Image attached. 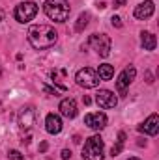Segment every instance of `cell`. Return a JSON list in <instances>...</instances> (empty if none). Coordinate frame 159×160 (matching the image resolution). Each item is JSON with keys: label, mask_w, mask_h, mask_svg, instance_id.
<instances>
[{"label": "cell", "mask_w": 159, "mask_h": 160, "mask_svg": "<svg viewBox=\"0 0 159 160\" xmlns=\"http://www.w3.org/2000/svg\"><path fill=\"white\" fill-rule=\"evenodd\" d=\"M28 41L34 48L43 50V48H51L58 41V34L49 24H34L28 30Z\"/></svg>", "instance_id": "cell-1"}, {"label": "cell", "mask_w": 159, "mask_h": 160, "mask_svg": "<svg viewBox=\"0 0 159 160\" xmlns=\"http://www.w3.org/2000/svg\"><path fill=\"white\" fill-rule=\"evenodd\" d=\"M43 11L51 21L56 22H66L69 19L71 8L68 4V0H45L43 4Z\"/></svg>", "instance_id": "cell-2"}, {"label": "cell", "mask_w": 159, "mask_h": 160, "mask_svg": "<svg viewBox=\"0 0 159 160\" xmlns=\"http://www.w3.org/2000/svg\"><path fill=\"white\" fill-rule=\"evenodd\" d=\"M103 149H105L103 138L97 134L90 136L82 147V160H103Z\"/></svg>", "instance_id": "cell-3"}, {"label": "cell", "mask_w": 159, "mask_h": 160, "mask_svg": "<svg viewBox=\"0 0 159 160\" xmlns=\"http://www.w3.org/2000/svg\"><path fill=\"white\" fill-rule=\"evenodd\" d=\"M90 47L101 56V58H107L109 54H111V38L107 36V34H94V36H90Z\"/></svg>", "instance_id": "cell-4"}, {"label": "cell", "mask_w": 159, "mask_h": 160, "mask_svg": "<svg viewBox=\"0 0 159 160\" xmlns=\"http://www.w3.org/2000/svg\"><path fill=\"white\" fill-rule=\"evenodd\" d=\"M36 15H38V4L34 2H21L13 11V17L19 22H30Z\"/></svg>", "instance_id": "cell-5"}, {"label": "cell", "mask_w": 159, "mask_h": 160, "mask_svg": "<svg viewBox=\"0 0 159 160\" xmlns=\"http://www.w3.org/2000/svg\"><path fill=\"white\" fill-rule=\"evenodd\" d=\"M75 80H77V84H79L80 88H86V89H92V88H97L99 86V77H97V73L94 71V69H90V67H84V69H80L79 73L75 75Z\"/></svg>", "instance_id": "cell-6"}, {"label": "cell", "mask_w": 159, "mask_h": 160, "mask_svg": "<svg viewBox=\"0 0 159 160\" xmlns=\"http://www.w3.org/2000/svg\"><path fill=\"white\" fill-rule=\"evenodd\" d=\"M96 102H97L99 108L109 110V108H114V106L118 104V99H116V95H114L112 91H109V89H99V91L96 93Z\"/></svg>", "instance_id": "cell-7"}, {"label": "cell", "mask_w": 159, "mask_h": 160, "mask_svg": "<svg viewBox=\"0 0 159 160\" xmlns=\"http://www.w3.org/2000/svg\"><path fill=\"white\" fill-rule=\"evenodd\" d=\"M135 75H137V71H135V67H133V65L125 67V69L120 73L118 80H116V88H118L120 95H125V89H127V88H129V84L135 80Z\"/></svg>", "instance_id": "cell-8"}, {"label": "cell", "mask_w": 159, "mask_h": 160, "mask_svg": "<svg viewBox=\"0 0 159 160\" xmlns=\"http://www.w3.org/2000/svg\"><path fill=\"white\" fill-rule=\"evenodd\" d=\"M84 123L92 130H101L107 125V116L103 112H92V114H86L84 116Z\"/></svg>", "instance_id": "cell-9"}, {"label": "cell", "mask_w": 159, "mask_h": 160, "mask_svg": "<svg viewBox=\"0 0 159 160\" xmlns=\"http://www.w3.org/2000/svg\"><path fill=\"white\" fill-rule=\"evenodd\" d=\"M36 123V110L32 106H25L19 114V127L23 130H30Z\"/></svg>", "instance_id": "cell-10"}, {"label": "cell", "mask_w": 159, "mask_h": 160, "mask_svg": "<svg viewBox=\"0 0 159 160\" xmlns=\"http://www.w3.org/2000/svg\"><path fill=\"white\" fill-rule=\"evenodd\" d=\"M154 11H156V6H154V2L152 0H146V2H142V4H139L137 8H135V17L137 19H140V21H144V19H150L152 15H154Z\"/></svg>", "instance_id": "cell-11"}, {"label": "cell", "mask_w": 159, "mask_h": 160, "mask_svg": "<svg viewBox=\"0 0 159 160\" xmlns=\"http://www.w3.org/2000/svg\"><path fill=\"white\" fill-rule=\"evenodd\" d=\"M139 130H140V132H144V134L156 136V134H157V130H159V116H157V114H152L148 119L139 127Z\"/></svg>", "instance_id": "cell-12"}, {"label": "cell", "mask_w": 159, "mask_h": 160, "mask_svg": "<svg viewBox=\"0 0 159 160\" xmlns=\"http://www.w3.org/2000/svg\"><path fill=\"white\" fill-rule=\"evenodd\" d=\"M60 114L68 119H73L77 116V102L73 99H64L60 102Z\"/></svg>", "instance_id": "cell-13"}, {"label": "cell", "mask_w": 159, "mask_h": 160, "mask_svg": "<svg viewBox=\"0 0 159 160\" xmlns=\"http://www.w3.org/2000/svg\"><path fill=\"white\" fill-rule=\"evenodd\" d=\"M45 128H47L49 134H58V132L62 130V119H60V116L49 114V116L45 118Z\"/></svg>", "instance_id": "cell-14"}, {"label": "cell", "mask_w": 159, "mask_h": 160, "mask_svg": "<svg viewBox=\"0 0 159 160\" xmlns=\"http://www.w3.org/2000/svg\"><path fill=\"white\" fill-rule=\"evenodd\" d=\"M140 43H142L144 50H154L156 45H157V39H156L154 34H150V32H142V34H140Z\"/></svg>", "instance_id": "cell-15"}, {"label": "cell", "mask_w": 159, "mask_h": 160, "mask_svg": "<svg viewBox=\"0 0 159 160\" xmlns=\"http://www.w3.org/2000/svg\"><path fill=\"white\" fill-rule=\"evenodd\" d=\"M97 77L101 80H111L114 77V67L111 65V63H103V65H99V69H97Z\"/></svg>", "instance_id": "cell-16"}, {"label": "cell", "mask_w": 159, "mask_h": 160, "mask_svg": "<svg viewBox=\"0 0 159 160\" xmlns=\"http://www.w3.org/2000/svg\"><path fill=\"white\" fill-rule=\"evenodd\" d=\"M88 21H90V13H80L79 19H77V22H75V32H82L86 26H88Z\"/></svg>", "instance_id": "cell-17"}, {"label": "cell", "mask_w": 159, "mask_h": 160, "mask_svg": "<svg viewBox=\"0 0 159 160\" xmlns=\"http://www.w3.org/2000/svg\"><path fill=\"white\" fill-rule=\"evenodd\" d=\"M123 143H125V132H120L118 134V143L112 145V149H111V157H118L120 153H122V149H123Z\"/></svg>", "instance_id": "cell-18"}, {"label": "cell", "mask_w": 159, "mask_h": 160, "mask_svg": "<svg viewBox=\"0 0 159 160\" xmlns=\"http://www.w3.org/2000/svg\"><path fill=\"white\" fill-rule=\"evenodd\" d=\"M8 158L9 160H25V157L19 153V151H15V149H11L9 153H8Z\"/></svg>", "instance_id": "cell-19"}, {"label": "cell", "mask_w": 159, "mask_h": 160, "mask_svg": "<svg viewBox=\"0 0 159 160\" xmlns=\"http://www.w3.org/2000/svg\"><path fill=\"white\" fill-rule=\"evenodd\" d=\"M111 24H112L114 28H122V19H120V17H116V15H114V17L111 19Z\"/></svg>", "instance_id": "cell-20"}, {"label": "cell", "mask_w": 159, "mask_h": 160, "mask_svg": "<svg viewBox=\"0 0 159 160\" xmlns=\"http://www.w3.org/2000/svg\"><path fill=\"white\" fill-rule=\"evenodd\" d=\"M43 91H47V93H51V95H58V89H54V88H49V86H43Z\"/></svg>", "instance_id": "cell-21"}, {"label": "cell", "mask_w": 159, "mask_h": 160, "mask_svg": "<svg viewBox=\"0 0 159 160\" xmlns=\"http://www.w3.org/2000/svg\"><path fill=\"white\" fill-rule=\"evenodd\" d=\"M62 158L69 160V158H71V151H69V149H64V151H62Z\"/></svg>", "instance_id": "cell-22"}, {"label": "cell", "mask_w": 159, "mask_h": 160, "mask_svg": "<svg viewBox=\"0 0 159 160\" xmlns=\"http://www.w3.org/2000/svg\"><path fill=\"white\" fill-rule=\"evenodd\" d=\"M125 4V0H114V8H122Z\"/></svg>", "instance_id": "cell-23"}, {"label": "cell", "mask_w": 159, "mask_h": 160, "mask_svg": "<svg viewBox=\"0 0 159 160\" xmlns=\"http://www.w3.org/2000/svg\"><path fill=\"white\" fill-rule=\"evenodd\" d=\"M82 102H84V104H86V106H88V104H90V102H92V101H90V97H86V95H84V97H82Z\"/></svg>", "instance_id": "cell-24"}, {"label": "cell", "mask_w": 159, "mask_h": 160, "mask_svg": "<svg viewBox=\"0 0 159 160\" xmlns=\"http://www.w3.org/2000/svg\"><path fill=\"white\" fill-rule=\"evenodd\" d=\"M4 17H6V13H4V9H2V6H0V21H4Z\"/></svg>", "instance_id": "cell-25"}, {"label": "cell", "mask_w": 159, "mask_h": 160, "mask_svg": "<svg viewBox=\"0 0 159 160\" xmlns=\"http://www.w3.org/2000/svg\"><path fill=\"white\" fill-rule=\"evenodd\" d=\"M40 151H47V143H45V142L40 145Z\"/></svg>", "instance_id": "cell-26"}, {"label": "cell", "mask_w": 159, "mask_h": 160, "mask_svg": "<svg viewBox=\"0 0 159 160\" xmlns=\"http://www.w3.org/2000/svg\"><path fill=\"white\" fill-rule=\"evenodd\" d=\"M127 160H139V158H135V157H131V158H127Z\"/></svg>", "instance_id": "cell-27"}, {"label": "cell", "mask_w": 159, "mask_h": 160, "mask_svg": "<svg viewBox=\"0 0 159 160\" xmlns=\"http://www.w3.org/2000/svg\"><path fill=\"white\" fill-rule=\"evenodd\" d=\"M0 77H2V65H0Z\"/></svg>", "instance_id": "cell-28"}]
</instances>
